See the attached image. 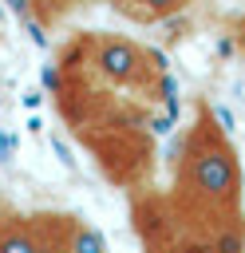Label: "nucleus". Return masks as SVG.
Returning a JSON list of instances; mask_svg holds the SVG:
<instances>
[{
  "instance_id": "f257e3e1",
  "label": "nucleus",
  "mask_w": 245,
  "mask_h": 253,
  "mask_svg": "<svg viewBox=\"0 0 245 253\" xmlns=\"http://www.w3.org/2000/svg\"><path fill=\"white\" fill-rule=\"evenodd\" d=\"M51 95L67 130L91 150L107 182L126 194L150 186V123L170 107V75L158 51L130 36L79 32L55 55Z\"/></svg>"
},
{
  "instance_id": "f03ea898",
  "label": "nucleus",
  "mask_w": 245,
  "mask_h": 253,
  "mask_svg": "<svg viewBox=\"0 0 245 253\" xmlns=\"http://www.w3.org/2000/svg\"><path fill=\"white\" fill-rule=\"evenodd\" d=\"M166 194L198 241L217 253H245V170L205 99H194L174 142Z\"/></svg>"
},
{
  "instance_id": "7ed1b4c3",
  "label": "nucleus",
  "mask_w": 245,
  "mask_h": 253,
  "mask_svg": "<svg viewBox=\"0 0 245 253\" xmlns=\"http://www.w3.org/2000/svg\"><path fill=\"white\" fill-rule=\"evenodd\" d=\"M0 253H59L43 210H20L0 198Z\"/></svg>"
},
{
  "instance_id": "20e7f679",
  "label": "nucleus",
  "mask_w": 245,
  "mask_h": 253,
  "mask_svg": "<svg viewBox=\"0 0 245 253\" xmlns=\"http://www.w3.org/2000/svg\"><path fill=\"white\" fill-rule=\"evenodd\" d=\"M47 217V229L59 245V253H111L107 249V237L79 213H63V210H43Z\"/></svg>"
},
{
  "instance_id": "39448f33",
  "label": "nucleus",
  "mask_w": 245,
  "mask_h": 253,
  "mask_svg": "<svg viewBox=\"0 0 245 253\" xmlns=\"http://www.w3.org/2000/svg\"><path fill=\"white\" fill-rule=\"evenodd\" d=\"M111 4L134 24H158V20H170L182 8H190V0H111Z\"/></svg>"
}]
</instances>
